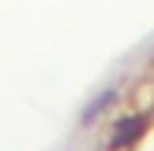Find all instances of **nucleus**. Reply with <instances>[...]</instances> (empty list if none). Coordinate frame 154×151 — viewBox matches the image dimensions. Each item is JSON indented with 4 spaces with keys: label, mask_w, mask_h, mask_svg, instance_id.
Segmentation results:
<instances>
[{
    "label": "nucleus",
    "mask_w": 154,
    "mask_h": 151,
    "mask_svg": "<svg viewBox=\"0 0 154 151\" xmlns=\"http://www.w3.org/2000/svg\"><path fill=\"white\" fill-rule=\"evenodd\" d=\"M110 98H113V88H110V91H104V94H97V98H94V104L88 107L85 113H82V123H91V120H94V113H97V110H104V107L110 104Z\"/></svg>",
    "instance_id": "nucleus-2"
},
{
    "label": "nucleus",
    "mask_w": 154,
    "mask_h": 151,
    "mask_svg": "<svg viewBox=\"0 0 154 151\" xmlns=\"http://www.w3.org/2000/svg\"><path fill=\"white\" fill-rule=\"evenodd\" d=\"M145 132V116H132V120H120L116 123V132L110 139L113 148H123V145H132L138 135Z\"/></svg>",
    "instance_id": "nucleus-1"
}]
</instances>
